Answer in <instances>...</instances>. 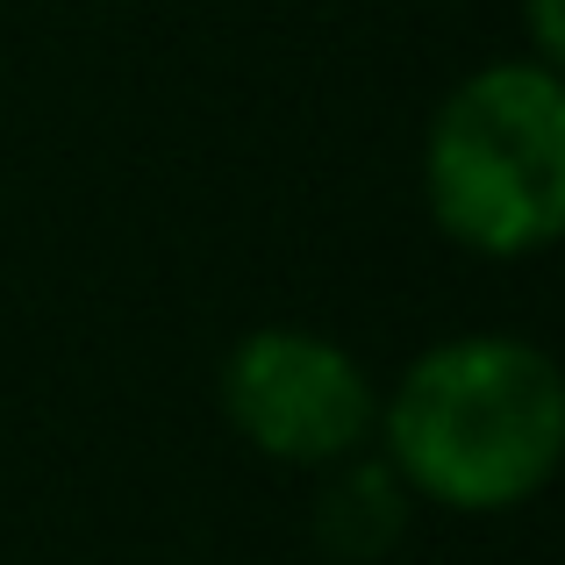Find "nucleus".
Here are the masks:
<instances>
[{"label": "nucleus", "mask_w": 565, "mask_h": 565, "mask_svg": "<svg viewBox=\"0 0 565 565\" xmlns=\"http://www.w3.org/2000/svg\"><path fill=\"white\" fill-rule=\"evenodd\" d=\"M330 472V487H322V501H316V537H322V552L330 558H344V565H373L386 558L401 544V530H408V487H401V472L386 466V458H337V466H322Z\"/></svg>", "instance_id": "4"}, {"label": "nucleus", "mask_w": 565, "mask_h": 565, "mask_svg": "<svg viewBox=\"0 0 565 565\" xmlns=\"http://www.w3.org/2000/svg\"><path fill=\"white\" fill-rule=\"evenodd\" d=\"M222 415L250 451L322 472L373 444L380 386L322 330L265 322V330L236 337V351L222 359Z\"/></svg>", "instance_id": "3"}, {"label": "nucleus", "mask_w": 565, "mask_h": 565, "mask_svg": "<svg viewBox=\"0 0 565 565\" xmlns=\"http://www.w3.org/2000/svg\"><path fill=\"white\" fill-rule=\"evenodd\" d=\"M373 437L415 501L451 515L523 509L552 487L565 451V373L530 337H451L401 373Z\"/></svg>", "instance_id": "1"}, {"label": "nucleus", "mask_w": 565, "mask_h": 565, "mask_svg": "<svg viewBox=\"0 0 565 565\" xmlns=\"http://www.w3.org/2000/svg\"><path fill=\"white\" fill-rule=\"evenodd\" d=\"M429 222L472 258H537L565 230V86L544 57H501L444 94L423 137Z\"/></svg>", "instance_id": "2"}, {"label": "nucleus", "mask_w": 565, "mask_h": 565, "mask_svg": "<svg viewBox=\"0 0 565 565\" xmlns=\"http://www.w3.org/2000/svg\"><path fill=\"white\" fill-rule=\"evenodd\" d=\"M523 14H530V57L558 65V43H565V14H558V0H523Z\"/></svg>", "instance_id": "5"}]
</instances>
